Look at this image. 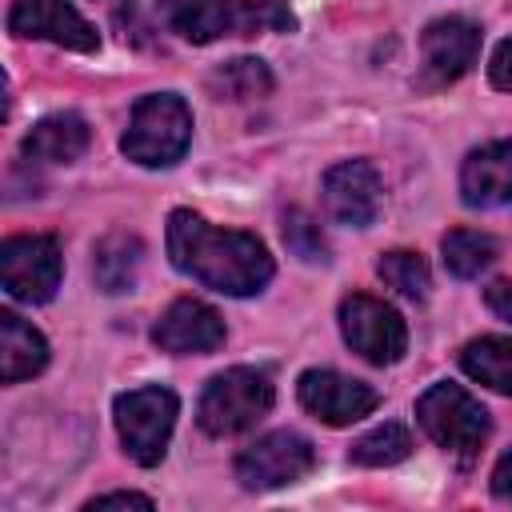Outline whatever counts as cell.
<instances>
[{"label":"cell","instance_id":"obj_2","mask_svg":"<svg viewBox=\"0 0 512 512\" xmlns=\"http://www.w3.org/2000/svg\"><path fill=\"white\" fill-rule=\"evenodd\" d=\"M160 16L192 44L296 28V16L284 0H160Z\"/></svg>","mask_w":512,"mask_h":512},{"label":"cell","instance_id":"obj_18","mask_svg":"<svg viewBox=\"0 0 512 512\" xmlns=\"http://www.w3.org/2000/svg\"><path fill=\"white\" fill-rule=\"evenodd\" d=\"M460 368L484 388L512 396V336H480L460 348Z\"/></svg>","mask_w":512,"mask_h":512},{"label":"cell","instance_id":"obj_23","mask_svg":"<svg viewBox=\"0 0 512 512\" xmlns=\"http://www.w3.org/2000/svg\"><path fill=\"white\" fill-rule=\"evenodd\" d=\"M376 272H380V280H384L388 288H396V292H400V296H408V300H424V296H428V288H432L428 264H424L416 252H408V248L384 252V256H380V264H376Z\"/></svg>","mask_w":512,"mask_h":512},{"label":"cell","instance_id":"obj_6","mask_svg":"<svg viewBox=\"0 0 512 512\" xmlns=\"http://www.w3.org/2000/svg\"><path fill=\"white\" fill-rule=\"evenodd\" d=\"M416 420L420 428L448 452L456 456H476L480 444L488 440V412L480 400H472L460 384H432L416 400Z\"/></svg>","mask_w":512,"mask_h":512},{"label":"cell","instance_id":"obj_20","mask_svg":"<svg viewBox=\"0 0 512 512\" xmlns=\"http://www.w3.org/2000/svg\"><path fill=\"white\" fill-rule=\"evenodd\" d=\"M440 248H444V268L460 280H472L484 268H492V260L500 252V244L488 232H472V228H452Z\"/></svg>","mask_w":512,"mask_h":512},{"label":"cell","instance_id":"obj_22","mask_svg":"<svg viewBox=\"0 0 512 512\" xmlns=\"http://www.w3.org/2000/svg\"><path fill=\"white\" fill-rule=\"evenodd\" d=\"M408 452H412V436H408V428L396 424V420H388V424L364 432V436L352 444L348 456H352L356 464H364V468H388V464H400Z\"/></svg>","mask_w":512,"mask_h":512},{"label":"cell","instance_id":"obj_15","mask_svg":"<svg viewBox=\"0 0 512 512\" xmlns=\"http://www.w3.org/2000/svg\"><path fill=\"white\" fill-rule=\"evenodd\" d=\"M460 196L472 208H496L512 200V140L484 144L464 160Z\"/></svg>","mask_w":512,"mask_h":512},{"label":"cell","instance_id":"obj_7","mask_svg":"<svg viewBox=\"0 0 512 512\" xmlns=\"http://www.w3.org/2000/svg\"><path fill=\"white\" fill-rule=\"evenodd\" d=\"M340 332L352 352H360L368 364H396L408 348V328L400 312L368 292H352L340 300Z\"/></svg>","mask_w":512,"mask_h":512},{"label":"cell","instance_id":"obj_8","mask_svg":"<svg viewBox=\"0 0 512 512\" xmlns=\"http://www.w3.org/2000/svg\"><path fill=\"white\" fill-rule=\"evenodd\" d=\"M316 464V448L312 440H304L300 432H268L256 444H248L236 456V480L252 492H268V488H284L296 484L312 472Z\"/></svg>","mask_w":512,"mask_h":512},{"label":"cell","instance_id":"obj_21","mask_svg":"<svg viewBox=\"0 0 512 512\" xmlns=\"http://www.w3.org/2000/svg\"><path fill=\"white\" fill-rule=\"evenodd\" d=\"M212 92L224 100H252V96H264V92H272V72H268V64L264 60H256V56H236V60H228L224 68H216L212 72Z\"/></svg>","mask_w":512,"mask_h":512},{"label":"cell","instance_id":"obj_27","mask_svg":"<svg viewBox=\"0 0 512 512\" xmlns=\"http://www.w3.org/2000/svg\"><path fill=\"white\" fill-rule=\"evenodd\" d=\"M492 496L496 500H504V504H512V448L496 460V468H492Z\"/></svg>","mask_w":512,"mask_h":512},{"label":"cell","instance_id":"obj_4","mask_svg":"<svg viewBox=\"0 0 512 512\" xmlns=\"http://www.w3.org/2000/svg\"><path fill=\"white\" fill-rule=\"evenodd\" d=\"M272 400L276 388L260 368H228L204 384L196 420L208 436H236L252 428L260 416H268Z\"/></svg>","mask_w":512,"mask_h":512},{"label":"cell","instance_id":"obj_13","mask_svg":"<svg viewBox=\"0 0 512 512\" xmlns=\"http://www.w3.org/2000/svg\"><path fill=\"white\" fill-rule=\"evenodd\" d=\"M152 340L160 352H172V356H192V352L204 356L224 344V320L212 304L184 296V300H172L168 312L156 320Z\"/></svg>","mask_w":512,"mask_h":512},{"label":"cell","instance_id":"obj_19","mask_svg":"<svg viewBox=\"0 0 512 512\" xmlns=\"http://www.w3.org/2000/svg\"><path fill=\"white\" fill-rule=\"evenodd\" d=\"M140 240L128 236V232H112L96 244V260H92V272H96V284L104 292H128L136 284V268H140Z\"/></svg>","mask_w":512,"mask_h":512},{"label":"cell","instance_id":"obj_12","mask_svg":"<svg viewBox=\"0 0 512 512\" xmlns=\"http://www.w3.org/2000/svg\"><path fill=\"white\" fill-rule=\"evenodd\" d=\"M8 32L12 36L52 40V44L72 48V52H96L100 48L96 28L68 0H12V8H8Z\"/></svg>","mask_w":512,"mask_h":512},{"label":"cell","instance_id":"obj_10","mask_svg":"<svg viewBox=\"0 0 512 512\" xmlns=\"http://www.w3.org/2000/svg\"><path fill=\"white\" fill-rule=\"evenodd\" d=\"M420 56H424V72H420V84L424 88L452 84L480 56V28L472 20H464V16H440V20H432L424 28Z\"/></svg>","mask_w":512,"mask_h":512},{"label":"cell","instance_id":"obj_11","mask_svg":"<svg viewBox=\"0 0 512 512\" xmlns=\"http://www.w3.org/2000/svg\"><path fill=\"white\" fill-rule=\"evenodd\" d=\"M296 396L316 420H324L332 428L364 420L380 400L376 388H368L364 380H352V376H340V372H328V368H308L296 384Z\"/></svg>","mask_w":512,"mask_h":512},{"label":"cell","instance_id":"obj_16","mask_svg":"<svg viewBox=\"0 0 512 512\" xmlns=\"http://www.w3.org/2000/svg\"><path fill=\"white\" fill-rule=\"evenodd\" d=\"M88 144H92V128L84 124V116L60 112V116H44L24 136V156L40 164H72L88 152Z\"/></svg>","mask_w":512,"mask_h":512},{"label":"cell","instance_id":"obj_14","mask_svg":"<svg viewBox=\"0 0 512 512\" xmlns=\"http://www.w3.org/2000/svg\"><path fill=\"white\" fill-rule=\"evenodd\" d=\"M324 208L348 228H368L380 212V176L368 160H344L324 172Z\"/></svg>","mask_w":512,"mask_h":512},{"label":"cell","instance_id":"obj_3","mask_svg":"<svg viewBox=\"0 0 512 512\" xmlns=\"http://www.w3.org/2000/svg\"><path fill=\"white\" fill-rule=\"evenodd\" d=\"M192 140V112L176 92H152L140 96L128 120V132L120 140L124 156L144 168H168L188 152Z\"/></svg>","mask_w":512,"mask_h":512},{"label":"cell","instance_id":"obj_28","mask_svg":"<svg viewBox=\"0 0 512 512\" xmlns=\"http://www.w3.org/2000/svg\"><path fill=\"white\" fill-rule=\"evenodd\" d=\"M112 504H136V508H152V500H148V496H140V492H108V496L88 500V508H112Z\"/></svg>","mask_w":512,"mask_h":512},{"label":"cell","instance_id":"obj_1","mask_svg":"<svg viewBox=\"0 0 512 512\" xmlns=\"http://www.w3.org/2000/svg\"><path fill=\"white\" fill-rule=\"evenodd\" d=\"M168 256L184 276L224 296H252L272 280V256L252 232L212 228L192 208L168 216Z\"/></svg>","mask_w":512,"mask_h":512},{"label":"cell","instance_id":"obj_17","mask_svg":"<svg viewBox=\"0 0 512 512\" xmlns=\"http://www.w3.org/2000/svg\"><path fill=\"white\" fill-rule=\"evenodd\" d=\"M0 336H4V384L28 380L48 364V340L16 312H0Z\"/></svg>","mask_w":512,"mask_h":512},{"label":"cell","instance_id":"obj_26","mask_svg":"<svg viewBox=\"0 0 512 512\" xmlns=\"http://www.w3.org/2000/svg\"><path fill=\"white\" fill-rule=\"evenodd\" d=\"M484 300H488V308H492L500 320H508V324H512V276L492 280V284L484 288Z\"/></svg>","mask_w":512,"mask_h":512},{"label":"cell","instance_id":"obj_25","mask_svg":"<svg viewBox=\"0 0 512 512\" xmlns=\"http://www.w3.org/2000/svg\"><path fill=\"white\" fill-rule=\"evenodd\" d=\"M488 80H492L496 88L512 92V36L496 44V52H492V64H488Z\"/></svg>","mask_w":512,"mask_h":512},{"label":"cell","instance_id":"obj_24","mask_svg":"<svg viewBox=\"0 0 512 512\" xmlns=\"http://www.w3.org/2000/svg\"><path fill=\"white\" fill-rule=\"evenodd\" d=\"M284 244L300 256V260H308V264H324L328 260V244H324V232H320V224L304 212V208H292L288 216H284Z\"/></svg>","mask_w":512,"mask_h":512},{"label":"cell","instance_id":"obj_5","mask_svg":"<svg viewBox=\"0 0 512 512\" xmlns=\"http://www.w3.org/2000/svg\"><path fill=\"white\" fill-rule=\"evenodd\" d=\"M176 396L160 384H148V388H132L124 396H116V432H120V444L124 452L140 464V468H152L164 460V448H168V436L176 428Z\"/></svg>","mask_w":512,"mask_h":512},{"label":"cell","instance_id":"obj_9","mask_svg":"<svg viewBox=\"0 0 512 512\" xmlns=\"http://www.w3.org/2000/svg\"><path fill=\"white\" fill-rule=\"evenodd\" d=\"M0 284L20 304H44L60 288V248L52 236H12L0 244Z\"/></svg>","mask_w":512,"mask_h":512}]
</instances>
